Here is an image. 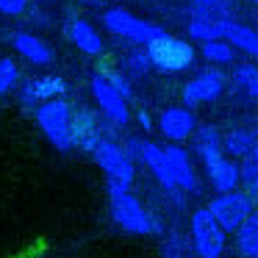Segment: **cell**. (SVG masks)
I'll return each instance as SVG.
<instances>
[{"label": "cell", "mask_w": 258, "mask_h": 258, "mask_svg": "<svg viewBox=\"0 0 258 258\" xmlns=\"http://www.w3.org/2000/svg\"><path fill=\"white\" fill-rule=\"evenodd\" d=\"M239 183H244V195L258 208V167L250 158H241V164H239Z\"/></svg>", "instance_id": "25"}, {"label": "cell", "mask_w": 258, "mask_h": 258, "mask_svg": "<svg viewBox=\"0 0 258 258\" xmlns=\"http://www.w3.org/2000/svg\"><path fill=\"white\" fill-rule=\"evenodd\" d=\"M233 23L230 0H189V36L195 42L225 39V31Z\"/></svg>", "instance_id": "1"}, {"label": "cell", "mask_w": 258, "mask_h": 258, "mask_svg": "<svg viewBox=\"0 0 258 258\" xmlns=\"http://www.w3.org/2000/svg\"><path fill=\"white\" fill-rule=\"evenodd\" d=\"M158 131H161V136L169 145H180V142H186L189 136H195L197 119L186 106H169V108H164L161 117H158Z\"/></svg>", "instance_id": "13"}, {"label": "cell", "mask_w": 258, "mask_h": 258, "mask_svg": "<svg viewBox=\"0 0 258 258\" xmlns=\"http://www.w3.org/2000/svg\"><path fill=\"white\" fill-rule=\"evenodd\" d=\"M145 50H147V56H150L153 70L167 73V75L186 73L197 58L195 45L180 39V36H172V34H161L158 39H153Z\"/></svg>", "instance_id": "4"}, {"label": "cell", "mask_w": 258, "mask_h": 258, "mask_svg": "<svg viewBox=\"0 0 258 258\" xmlns=\"http://www.w3.org/2000/svg\"><path fill=\"white\" fill-rule=\"evenodd\" d=\"M34 117L45 139L50 142L56 150L70 153L73 150V106L67 100H47L34 108Z\"/></svg>", "instance_id": "3"}, {"label": "cell", "mask_w": 258, "mask_h": 258, "mask_svg": "<svg viewBox=\"0 0 258 258\" xmlns=\"http://www.w3.org/2000/svg\"><path fill=\"white\" fill-rule=\"evenodd\" d=\"M122 67H125V73H128V75H134V78H142V75H147V73L153 70V64H150V56H147V50L142 47V50H134V53H128V56H125Z\"/></svg>", "instance_id": "27"}, {"label": "cell", "mask_w": 258, "mask_h": 258, "mask_svg": "<svg viewBox=\"0 0 258 258\" xmlns=\"http://www.w3.org/2000/svg\"><path fill=\"white\" fill-rule=\"evenodd\" d=\"M17 81H20L17 61H14V58H9V56H3V58H0V97H6L9 92L17 86Z\"/></svg>", "instance_id": "26"}, {"label": "cell", "mask_w": 258, "mask_h": 258, "mask_svg": "<svg viewBox=\"0 0 258 258\" xmlns=\"http://www.w3.org/2000/svg\"><path fill=\"white\" fill-rule=\"evenodd\" d=\"M225 86H228V78L222 75V70L208 67V70H203V73H197L195 78L183 86V103H186V108L206 106V103L217 100V97L225 92Z\"/></svg>", "instance_id": "11"}, {"label": "cell", "mask_w": 258, "mask_h": 258, "mask_svg": "<svg viewBox=\"0 0 258 258\" xmlns=\"http://www.w3.org/2000/svg\"><path fill=\"white\" fill-rule=\"evenodd\" d=\"M25 6H28V0H0V14L17 17V14L25 12Z\"/></svg>", "instance_id": "29"}, {"label": "cell", "mask_w": 258, "mask_h": 258, "mask_svg": "<svg viewBox=\"0 0 258 258\" xmlns=\"http://www.w3.org/2000/svg\"><path fill=\"white\" fill-rule=\"evenodd\" d=\"M111 217L125 233L134 236H156L161 233V222L145 208V203L134 195V191H122V195H111Z\"/></svg>", "instance_id": "5"}, {"label": "cell", "mask_w": 258, "mask_h": 258, "mask_svg": "<svg viewBox=\"0 0 258 258\" xmlns=\"http://www.w3.org/2000/svg\"><path fill=\"white\" fill-rule=\"evenodd\" d=\"M136 122H139V128L145 131V134H150V131H153V119H150V114H147V111L136 114Z\"/></svg>", "instance_id": "31"}, {"label": "cell", "mask_w": 258, "mask_h": 258, "mask_svg": "<svg viewBox=\"0 0 258 258\" xmlns=\"http://www.w3.org/2000/svg\"><path fill=\"white\" fill-rule=\"evenodd\" d=\"M97 73L103 75V78L108 81V84L114 86V89L119 92V95L125 97V100H131L134 97V89H131V81H128V75H122V73H117V70H108V67H100Z\"/></svg>", "instance_id": "28"}, {"label": "cell", "mask_w": 258, "mask_h": 258, "mask_svg": "<svg viewBox=\"0 0 258 258\" xmlns=\"http://www.w3.org/2000/svg\"><path fill=\"white\" fill-rule=\"evenodd\" d=\"M189 233H191V250H195L197 258H222L225 244H228V233L208 214V208L191 211Z\"/></svg>", "instance_id": "6"}, {"label": "cell", "mask_w": 258, "mask_h": 258, "mask_svg": "<svg viewBox=\"0 0 258 258\" xmlns=\"http://www.w3.org/2000/svg\"><path fill=\"white\" fill-rule=\"evenodd\" d=\"M236 252L241 258L258 255V208L244 219L239 230H236Z\"/></svg>", "instance_id": "21"}, {"label": "cell", "mask_w": 258, "mask_h": 258, "mask_svg": "<svg viewBox=\"0 0 258 258\" xmlns=\"http://www.w3.org/2000/svg\"><path fill=\"white\" fill-rule=\"evenodd\" d=\"M233 86L239 89V95L244 97V100L255 103L258 100V67L255 64H239V67H233Z\"/></svg>", "instance_id": "22"}, {"label": "cell", "mask_w": 258, "mask_h": 258, "mask_svg": "<svg viewBox=\"0 0 258 258\" xmlns=\"http://www.w3.org/2000/svg\"><path fill=\"white\" fill-rule=\"evenodd\" d=\"M206 208H208V214L219 222V228H222L225 233H236V230L244 225V219L255 211V206L250 203V197H247L244 191H239V189L217 195Z\"/></svg>", "instance_id": "9"}, {"label": "cell", "mask_w": 258, "mask_h": 258, "mask_svg": "<svg viewBox=\"0 0 258 258\" xmlns=\"http://www.w3.org/2000/svg\"><path fill=\"white\" fill-rule=\"evenodd\" d=\"M250 3H255V6H258V0H250Z\"/></svg>", "instance_id": "33"}, {"label": "cell", "mask_w": 258, "mask_h": 258, "mask_svg": "<svg viewBox=\"0 0 258 258\" xmlns=\"http://www.w3.org/2000/svg\"><path fill=\"white\" fill-rule=\"evenodd\" d=\"M42 3H45V0H42Z\"/></svg>", "instance_id": "35"}, {"label": "cell", "mask_w": 258, "mask_h": 258, "mask_svg": "<svg viewBox=\"0 0 258 258\" xmlns=\"http://www.w3.org/2000/svg\"><path fill=\"white\" fill-rule=\"evenodd\" d=\"M89 89H92V97H95L97 108H100L103 117H106V122L117 125V128H125V125L131 122V108H128V100H125V97L119 95V92L114 89V86L108 84V81L103 78L100 73L92 75Z\"/></svg>", "instance_id": "10"}, {"label": "cell", "mask_w": 258, "mask_h": 258, "mask_svg": "<svg viewBox=\"0 0 258 258\" xmlns=\"http://www.w3.org/2000/svg\"><path fill=\"white\" fill-rule=\"evenodd\" d=\"M217 150H222V134H219L214 125H200V128L195 131V153L200 158H206Z\"/></svg>", "instance_id": "23"}, {"label": "cell", "mask_w": 258, "mask_h": 258, "mask_svg": "<svg viewBox=\"0 0 258 258\" xmlns=\"http://www.w3.org/2000/svg\"><path fill=\"white\" fill-rule=\"evenodd\" d=\"M92 158H95V164L103 169V175H106L108 197L131 191L136 172H134V158L128 156V150H125L122 145H117L114 139L103 136V139L92 147Z\"/></svg>", "instance_id": "2"}, {"label": "cell", "mask_w": 258, "mask_h": 258, "mask_svg": "<svg viewBox=\"0 0 258 258\" xmlns=\"http://www.w3.org/2000/svg\"><path fill=\"white\" fill-rule=\"evenodd\" d=\"M225 42H228L233 50H241V53H247V56L258 58V31H252V28H247V25H241L233 20V23L228 25V31H225Z\"/></svg>", "instance_id": "20"}, {"label": "cell", "mask_w": 258, "mask_h": 258, "mask_svg": "<svg viewBox=\"0 0 258 258\" xmlns=\"http://www.w3.org/2000/svg\"><path fill=\"white\" fill-rule=\"evenodd\" d=\"M67 92V81L61 75H39V78H31L23 84L20 89V103L28 108H36L47 100H58V97Z\"/></svg>", "instance_id": "14"}, {"label": "cell", "mask_w": 258, "mask_h": 258, "mask_svg": "<svg viewBox=\"0 0 258 258\" xmlns=\"http://www.w3.org/2000/svg\"><path fill=\"white\" fill-rule=\"evenodd\" d=\"M203 169H206V178L211 183V189H217V195H225V191H233L239 186V164L233 158H228L222 150L211 153V156L200 158Z\"/></svg>", "instance_id": "12"}, {"label": "cell", "mask_w": 258, "mask_h": 258, "mask_svg": "<svg viewBox=\"0 0 258 258\" xmlns=\"http://www.w3.org/2000/svg\"><path fill=\"white\" fill-rule=\"evenodd\" d=\"M203 58L211 64H233L236 58V50L228 45L225 39H217V42H203Z\"/></svg>", "instance_id": "24"}, {"label": "cell", "mask_w": 258, "mask_h": 258, "mask_svg": "<svg viewBox=\"0 0 258 258\" xmlns=\"http://www.w3.org/2000/svg\"><path fill=\"white\" fill-rule=\"evenodd\" d=\"M247 158L258 167V134H255V145H252V150H250V156H247Z\"/></svg>", "instance_id": "32"}, {"label": "cell", "mask_w": 258, "mask_h": 258, "mask_svg": "<svg viewBox=\"0 0 258 258\" xmlns=\"http://www.w3.org/2000/svg\"><path fill=\"white\" fill-rule=\"evenodd\" d=\"M128 145H131L128 147V156L131 158H139V161L153 172V178L164 186V191H167L178 206H183V191L175 186V178H172V172H169L167 156H164V147H158L156 142H147V139H131Z\"/></svg>", "instance_id": "8"}, {"label": "cell", "mask_w": 258, "mask_h": 258, "mask_svg": "<svg viewBox=\"0 0 258 258\" xmlns=\"http://www.w3.org/2000/svg\"><path fill=\"white\" fill-rule=\"evenodd\" d=\"M252 145H255V131L252 128H230L222 134V153L228 158H247L252 150Z\"/></svg>", "instance_id": "19"}, {"label": "cell", "mask_w": 258, "mask_h": 258, "mask_svg": "<svg viewBox=\"0 0 258 258\" xmlns=\"http://www.w3.org/2000/svg\"><path fill=\"white\" fill-rule=\"evenodd\" d=\"M164 156H167L175 186H178L183 195H197V191H200V180H197V169H195V164H191L189 153L180 145H167L164 147Z\"/></svg>", "instance_id": "15"}, {"label": "cell", "mask_w": 258, "mask_h": 258, "mask_svg": "<svg viewBox=\"0 0 258 258\" xmlns=\"http://www.w3.org/2000/svg\"><path fill=\"white\" fill-rule=\"evenodd\" d=\"M12 45H14V50H17L25 61L36 64V67H50V64L56 61V50H53V47L47 45L42 36H36V34L17 31V34L12 36Z\"/></svg>", "instance_id": "16"}, {"label": "cell", "mask_w": 258, "mask_h": 258, "mask_svg": "<svg viewBox=\"0 0 258 258\" xmlns=\"http://www.w3.org/2000/svg\"><path fill=\"white\" fill-rule=\"evenodd\" d=\"M164 255H167V258H183V255H180V241L178 239H169L167 244H164Z\"/></svg>", "instance_id": "30"}, {"label": "cell", "mask_w": 258, "mask_h": 258, "mask_svg": "<svg viewBox=\"0 0 258 258\" xmlns=\"http://www.w3.org/2000/svg\"><path fill=\"white\" fill-rule=\"evenodd\" d=\"M103 125L89 108H73V147L92 153V147L103 139Z\"/></svg>", "instance_id": "17"}, {"label": "cell", "mask_w": 258, "mask_h": 258, "mask_svg": "<svg viewBox=\"0 0 258 258\" xmlns=\"http://www.w3.org/2000/svg\"><path fill=\"white\" fill-rule=\"evenodd\" d=\"M103 25H106L111 34L122 36V39L134 42V45H145V47L150 45L153 39H158L161 34H167L158 23H150V20H145V17H136V14H131L128 9H108V12L103 14Z\"/></svg>", "instance_id": "7"}, {"label": "cell", "mask_w": 258, "mask_h": 258, "mask_svg": "<svg viewBox=\"0 0 258 258\" xmlns=\"http://www.w3.org/2000/svg\"><path fill=\"white\" fill-rule=\"evenodd\" d=\"M250 258H258V255H250Z\"/></svg>", "instance_id": "34"}, {"label": "cell", "mask_w": 258, "mask_h": 258, "mask_svg": "<svg viewBox=\"0 0 258 258\" xmlns=\"http://www.w3.org/2000/svg\"><path fill=\"white\" fill-rule=\"evenodd\" d=\"M64 34H67V39L73 42L81 53H86V56H103V53H106L103 36L97 34V28L92 23H86V20H70Z\"/></svg>", "instance_id": "18"}]
</instances>
